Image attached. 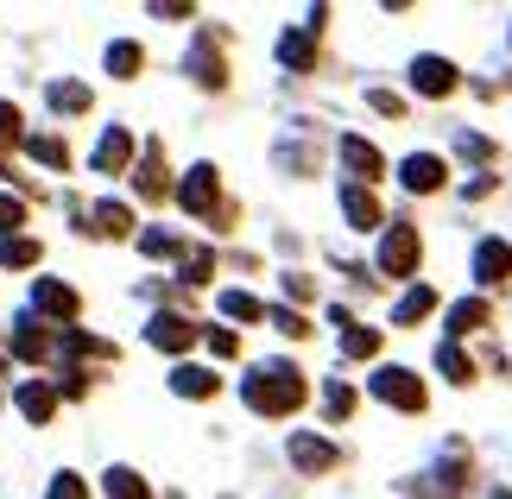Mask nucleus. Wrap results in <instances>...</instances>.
I'll return each instance as SVG.
<instances>
[{"label": "nucleus", "instance_id": "nucleus-1", "mask_svg": "<svg viewBox=\"0 0 512 499\" xmlns=\"http://www.w3.org/2000/svg\"><path fill=\"white\" fill-rule=\"evenodd\" d=\"M304 373L291 367V361H266V367H253L247 373V405L260 411V417H291L304 405Z\"/></svg>", "mask_w": 512, "mask_h": 499}, {"label": "nucleus", "instance_id": "nucleus-2", "mask_svg": "<svg viewBox=\"0 0 512 499\" xmlns=\"http://www.w3.org/2000/svg\"><path fill=\"white\" fill-rule=\"evenodd\" d=\"M418 228H411V222H392L386 228V241H380V272H392V278H411V272H418Z\"/></svg>", "mask_w": 512, "mask_h": 499}, {"label": "nucleus", "instance_id": "nucleus-3", "mask_svg": "<svg viewBox=\"0 0 512 499\" xmlns=\"http://www.w3.org/2000/svg\"><path fill=\"white\" fill-rule=\"evenodd\" d=\"M373 398H386V405H399V411H424V379L411 367H380L373 373Z\"/></svg>", "mask_w": 512, "mask_h": 499}, {"label": "nucleus", "instance_id": "nucleus-4", "mask_svg": "<svg viewBox=\"0 0 512 499\" xmlns=\"http://www.w3.org/2000/svg\"><path fill=\"white\" fill-rule=\"evenodd\" d=\"M177 196H184L190 215H209V222H215V209H222V177H215V165H196Z\"/></svg>", "mask_w": 512, "mask_h": 499}, {"label": "nucleus", "instance_id": "nucleus-5", "mask_svg": "<svg viewBox=\"0 0 512 499\" xmlns=\"http://www.w3.org/2000/svg\"><path fill=\"white\" fill-rule=\"evenodd\" d=\"M399 184H405V190H418V196H430V190H443V184H449V165H443L437 152H411L405 165H399Z\"/></svg>", "mask_w": 512, "mask_h": 499}, {"label": "nucleus", "instance_id": "nucleus-6", "mask_svg": "<svg viewBox=\"0 0 512 499\" xmlns=\"http://www.w3.org/2000/svg\"><path fill=\"white\" fill-rule=\"evenodd\" d=\"M291 462H298L304 474H329V468L342 462V449L323 443V436H310V430H298V436H291Z\"/></svg>", "mask_w": 512, "mask_h": 499}, {"label": "nucleus", "instance_id": "nucleus-7", "mask_svg": "<svg viewBox=\"0 0 512 499\" xmlns=\"http://www.w3.org/2000/svg\"><path fill=\"white\" fill-rule=\"evenodd\" d=\"M456 83H462V76H456L449 57H418V64H411V89H418V95H449Z\"/></svg>", "mask_w": 512, "mask_h": 499}, {"label": "nucleus", "instance_id": "nucleus-8", "mask_svg": "<svg viewBox=\"0 0 512 499\" xmlns=\"http://www.w3.org/2000/svg\"><path fill=\"white\" fill-rule=\"evenodd\" d=\"M342 165L354 171V184H373V177H386V158H380V146H367L361 133H348V139H342Z\"/></svg>", "mask_w": 512, "mask_h": 499}, {"label": "nucleus", "instance_id": "nucleus-9", "mask_svg": "<svg viewBox=\"0 0 512 499\" xmlns=\"http://www.w3.org/2000/svg\"><path fill=\"white\" fill-rule=\"evenodd\" d=\"M475 278H481V285H506V278H512V247L506 241H481L475 247Z\"/></svg>", "mask_w": 512, "mask_h": 499}, {"label": "nucleus", "instance_id": "nucleus-10", "mask_svg": "<svg viewBox=\"0 0 512 499\" xmlns=\"http://www.w3.org/2000/svg\"><path fill=\"white\" fill-rule=\"evenodd\" d=\"M127 158H133V133L127 127H108L102 133V146H95V171H127Z\"/></svg>", "mask_w": 512, "mask_h": 499}, {"label": "nucleus", "instance_id": "nucleus-11", "mask_svg": "<svg viewBox=\"0 0 512 499\" xmlns=\"http://www.w3.org/2000/svg\"><path fill=\"white\" fill-rule=\"evenodd\" d=\"M146 342L177 354V348H190V342H196V323H184V316H159V323L146 329Z\"/></svg>", "mask_w": 512, "mask_h": 499}, {"label": "nucleus", "instance_id": "nucleus-12", "mask_svg": "<svg viewBox=\"0 0 512 499\" xmlns=\"http://www.w3.org/2000/svg\"><path fill=\"white\" fill-rule=\"evenodd\" d=\"M336 323H342V354H348V361H367V354H380V335L361 329L348 310H336Z\"/></svg>", "mask_w": 512, "mask_h": 499}, {"label": "nucleus", "instance_id": "nucleus-13", "mask_svg": "<svg viewBox=\"0 0 512 499\" xmlns=\"http://www.w3.org/2000/svg\"><path fill=\"white\" fill-rule=\"evenodd\" d=\"M342 209H348V222H354V228H380V222H386L380 203H373V190H361V184H348V190H342Z\"/></svg>", "mask_w": 512, "mask_h": 499}, {"label": "nucleus", "instance_id": "nucleus-14", "mask_svg": "<svg viewBox=\"0 0 512 499\" xmlns=\"http://www.w3.org/2000/svg\"><path fill=\"white\" fill-rule=\"evenodd\" d=\"M430 310H437V291H430V285H411V291L399 297V310H392V323H405V329H411V323H424Z\"/></svg>", "mask_w": 512, "mask_h": 499}, {"label": "nucleus", "instance_id": "nucleus-15", "mask_svg": "<svg viewBox=\"0 0 512 499\" xmlns=\"http://www.w3.org/2000/svg\"><path fill=\"white\" fill-rule=\"evenodd\" d=\"M165 190H171L165 158H159V146H146V165H140V196H146V203H165Z\"/></svg>", "mask_w": 512, "mask_h": 499}, {"label": "nucleus", "instance_id": "nucleus-16", "mask_svg": "<svg viewBox=\"0 0 512 499\" xmlns=\"http://www.w3.org/2000/svg\"><path fill=\"white\" fill-rule=\"evenodd\" d=\"M32 304H38V310H51V316H64V323H70V316H76V291H70V285H57V278H45V285L32 291Z\"/></svg>", "mask_w": 512, "mask_h": 499}, {"label": "nucleus", "instance_id": "nucleus-17", "mask_svg": "<svg viewBox=\"0 0 512 499\" xmlns=\"http://www.w3.org/2000/svg\"><path fill=\"white\" fill-rule=\"evenodd\" d=\"M171 386L184 392V398H215V392H222V379L203 373V367H177V373H171Z\"/></svg>", "mask_w": 512, "mask_h": 499}, {"label": "nucleus", "instance_id": "nucleus-18", "mask_svg": "<svg viewBox=\"0 0 512 499\" xmlns=\"http://www.w3.org/2000/svg\"><path fill=\"white\" fill-rule=\"evenodd\" d=\"M19 411H26L32 424H45V417L57 411V392H51V386H38V379H32V386H19Z\"/></svg>", "mask_w": 512, "mask_h": 499}, {"label": "nucleus", "instance_id": "nucleus-19", "mask_svg": "<svg viewBox=\"0 0 512 499\" xmlns=\"http://www.w3.org/2000/svg\"><path fill=\"white\" fill-rule=\"evenodd\" d=\"M26 152L38 158V165H51V171H64V165H70V146H64L57 133H38V139H26Z\"/></svg>", "mask_w": 512, "mask_h": 499}, {"label": "nucleus", "instance_id": "nucleus-20", "mask_svg": "<svg viewBox=\"0 0 512 499\" xmlns=\"http://www.w3.org/2000/svg\"><path fill=\"white\" fill-rule=\"evenodd\" d=\"M127 228H133L127 203H95V234H127Z\"/></svg>", "mask_w": 512, "mask_h": 499}, {"label": "nucleus", "instance_id": "nucleus-21", "mask_svg": "<svg viewBox=\"0 0 512 499\" xmlns=\"http://www.w3.org/2000/svg\"><path fill=\"white\" fill-rule=\"evenodd\" d=\"M437 367H443L449 379H456V386H468V379H475V361H468V354H462L456 342H443V348H437Z\"/></svg>", "mask_w": 512, "mask_h": 499}, {"label": "nucleus", "instance_id": "nucleus-22", "mask_svg": "<svg viewBox=\"0 0 512 499\" xmlns=\"http://www.w3.org/2000/svg\"><path fill=\"white\" fill-rule=\"evenodd\" d=\"M108 499H152V493L133 468H108Z\"/></svg>", "mask_w": 512, "mask_h": 499}, {"label": "nucleus", "instance_id": "nucleus-23", "mask_svg": "<svg viewBox=\"0 0 512 499\" xmlns=\"http://www.w3.org/2000/svg\"><path fill=\"white\" fill-rule=\"evenodd\" d=\"M222 316H234V323H260V297H247V291H222Z\"/></svg>", "mask_w": 512, "mask_h": 499}, {"label": "nucleus", "instance_id": "nucleus-24", "mask_svg": "<svg viewBox=\"0 0 512 499\" xmlns=\"http://www.w3.org/2000/svg\"><path fill=\"white\" fill-rule=\"evenodd\" d=\"M481 323H487V304H481V297H468V304L449 310V335H468V329H481Z\"/></svg>", "mask_w": 512, "mask_h": 499}, {"label": "nucleus", "instance_id": "nucleus-25", "mask_svg": "<svg viewBox=\"0 0 512 499\" xmlns=\"http://www.w3.org/2000/svg\"><path fill=\"white\" fill-rule=\"evenodd\" d=\"M140 64H146L140 45H127V38H121V45H108V70L114 76H140Z\"/></svg>", "mask_w": 512, "mask_h": 499}, {"label": "nucleus", "instance_id": "nucleus-26", "mask_svg": "<svg viewBox=\"0 0 512 499\" xmlns=\"http://www.w3.org/2000/svg\"><path fill=\"white\" fill-rule=\"evenodd\" d=\"M51 108L57 114H83L89 108V89L83 83H51Z\"/></svg>", "mask_w": 512, "mask_h": 499}, {"label": "nucleus", "instance_id": "nucleus-27", "mask_svg": "<svg viewBox=\"0 0 512 499\" xmlns=\"http://www.w3.org/2000/svg\"><path fill=\"white\" fill-rule=\"evenodd\" d=\"M279 57H285L291 70H310V57H317V51H310L304 32H285V38H279Z\"/></svg>", "mask_w": 512, "mask_h": 499}, {"label": "nucleus", "instance_id": "nucleus-28", "mask_svg": "<svg viewBox=\"0 0 512 499\" xmlns=\"http://www.w3.org/2000/svg\"><path fill=\"white\" fill-rule=\"evenodd\" d=\"M323 411H329V424H342V417L354 411V392L342 386V379H329V392H323Z\"/></svg>", "mask_w": 512, "mask_h": 499}, {"label": "nucleus", "instance_id": "nucleus-29", "mask_svg": "<svg viewBox=\"0 0 512 499\" xmlns=\"http://www.w3.org/2000/svg\"><path fill=\"white\" fill-rule=\"evenodd\" d=\"M38 259V241H13V234H0V266H32Z\"/></svg>", "mask_w": 512, "mask_h": 499}, {"label": "nucleus", "instance_id": "nucleus-30", "mask_svg": "<svg viewBox=\"0 0 512 499\" xmlns=\"http://www.w3.org/2000/svg\"><path fill=\"white\" fill-rule=\"evenodd\" d=\"M7 146H19V108L0 102V152H7Z\"/></svg>", "mask_w": 512, "mask_h": 499}, {"label": "nucleus", "instance_id": "nucleus-31", "mask_svg": "<svg viewBox=\"0 0 512 499\" xmlns=\"http://www.w3.org/2000/svg\"><path fill=\"white\" fill-rule=\"evenodd\" d=\"M272 323H279V335H291V342H298V335H310V323L298 310H272Z\"/></svg>", "mask_w": 512, "mask_h": 499}, {"label": "nucleus", "instance_id": "nucleus-32", "mask_svg": "<svg viewBox=\"0 0 512 499\" xmlns=\"http://www.w3.org/2000/svg\"><path fill=\"white\" fill-rule=\"evenodd\" d=\"M367 102H373V108H380V114H392V121H405V102H399V95H392V89H373V95H367Z\"/></svg>", "mask_w": 512, "mask_h": 499}, {"label": "nucleus", "instance_id": "nucleus-33", "mask_svg": "<svg viewBox=\"0 0 512 499\" xmlns=\"http://www.w3.org/2000/svg\"><path fill=\"white\" fill-rule=\"evenodd\" d=\"M140 247H146V253H177V234H165V228H152V234H140Z\"/></svg>", "mask_w": 512, "mask_h": 499}, {"label": "nucleus", "instance_id": "nucleus-34", "mask_svg": "<svg viewBox=\"0 0 512 499\" xmlns=\"http://www.w3.org/2000/svg\"><path fill=\"white\" fill-rule=\"evenodd\" d=\"M51 499H89V493H83V481H76V474H57V481H51Z\"/></svg>", "mask_w": 512, "mask_h": 499}, {"label": "nucleus", "instance_id": "nucleus-35", "mask_svg": "<svg viewBox=\"0 0 512 499\" xmlns=\"http://www.w3.org/2000/svg\"><path fill=\"white\" fill-rule=\"evenodd\" d=\"M19 222H26V203H13V196H0V234H7V228H19Z\"/></svg>", "mask_w": 512, "mask_h": 499}, {"label": "nucleus", "instance_id": "nucleus-36", "mask_svg": "<svg viewBox=\"0 0 512 499\" xmlns=\"http://www.w3.org/2000/svg\"><path fill=\"white\" fill-rule=\"evenodd\" d=\"M209 348H215V354H222V361H228V354L241 348V342H234V329H209Z\"/></svg>", "mask_w": 512, "mask_h": 499}, {"label": "nucleus", "instance_id": "nucleus-37", "mask_svg": "<svg viewBox=\"0 0 512 499\" xmlns=\"http://www.w3.org/2000/svg\"><path fill=\"white\" fill-rule=\"evenodd\" d=\"M494 499H512V487H494Z\"/></svg>", "mask_w": 512, "mask_h": 499}]
</instances>
